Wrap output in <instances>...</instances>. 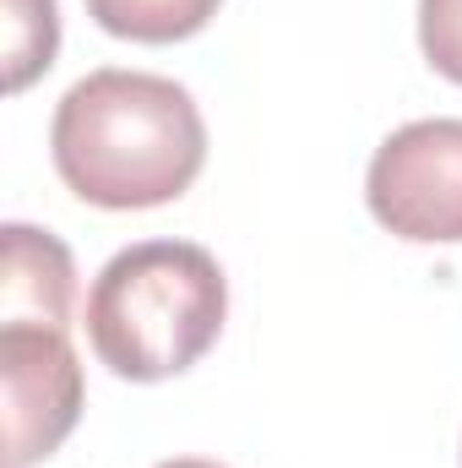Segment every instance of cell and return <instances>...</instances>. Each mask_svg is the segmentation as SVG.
Instances as JSON below:
<instances>
[{
	"label": "cell",
	"mask_w": 462,
	"mask_h": 468,
	"mask_svg": "<svg viewBox=\"0 0 462 468\" xmlns=\"http://www.w3.org/2000/svg\"><path fill=\"white\" fill-rule=\"evenodd\" d=\"M49 158L82 202L142 213L196 186L207 164V125L191 88L174 77L104 66L71 82L55 104Z\"/></svg>",
	"instance_id": "6da1fadb"
},
{
	"label": "cell",
	"mask_w": 462,
	"mask_h": 468,
	"mask_svg": "<svg viewBox=\"0 0 462 468\" xmlns=\"http://www.w3.org/2000/svg\"><path fill=\"white\" fill-rule=\"evenodd\" d=\"M88 344L120 381H169L218 344L229 278L207 245L136 239L88 289Z\"/></svg>",
	"instance_id": "7a4b0ae2"
},
{
	"label": "cell",
	"mask_w": 462,
	"mask_h": 468,
	"mask_svg": "<svg viewBox=\"0 0 462 468\" xmlns=\"http://www.w3.org/2000/svg\"><path fill=\"white\" fill-rule=\"evenodd\" d=\"M364 202L408 245H462V120L397 125L370 158Z\"/></svg>",
	"instance_id": "3957f363"
},
{
	"label": "cell",
	"mask_w": 462,
	"mask_h": 468,
	"mask_svg": "<svg viewBox=\"0 0 462 468\" xmlns=\"http://www.w3.org/2000/svg\"><path fill=\"white\" fill-rule=\"evenodd\" d=\"M0 387H5V458L0 468H33L82 420V365L71 327L0 322Z\"/></svg>",
	"instance_id": "277c9868"
},
{
	"label": "cell",
	"mask_w": 462,
	"mask_h": 468,
	"mask_svg": "<svg viewBox=\"0 0 462 468\" xmlns=\"http://www.w3.org/2000/svg\"><path fill=\"white\" fill-rule=\"evenodd\" d=\"M77 311V261L49 229L5 224L0 229V322L71 327Z\"/></svg>",
	"instance_id": "5b68a950"
},
{
	"label": "cell",
	"mask_w": 462,
	"mask_h": 468,
	"mask_svg": "<svg viewBox=\"0 0 462 468\" xmlns=\"http://www.w3.org/2000/svg\"><path fill=\"white\" fill-rule=\"evenodd\" d=\"M224 0H88V16L131 44H180L218 16Z\"/></svg>",
	"instance_id": "8992f818"
},
{
	"label": "cell",
	"mask_w": 462,
	"mask_h": 468,
	"mask_svg": "<svg viewBox=\"0 0 462 468\" xmlns=\"http://www.w3.org/2000/svg\"><path fill=\"white\" fill-rule=\"evenodd\" d=\"M60 49V5L55 0H5V88L22 93L33 77L55 66Z\"/></svg>",
	"instance_id": "52a82bcc"
},
{
	"label": "cell",
	"mask_w": 462,
	"mask_h": 468,
	"mask_svg": "<svg viewBox=\"0 0 462 468\" xmlns=\"http://www.w3.org/2000/svg\"><path fill=\"white\" fill-rule=\"evenodd\" d=\"M419 49L446 82L462 88V0H419Z\"/></svg>",
	"instance_id": "ba28073f"
},
{
	"label": "cell",
	"mask_w": 462,
	"mask_h": 468,
	"mask_svg": "<svg viewBox=\"0 0 462 468\" xmlns=\"http://www.w3.org/2000/svg\"><path fill=\"white\" fill-rule=\"evenodd\" d=\"M158 468H224V463H213V458H169V463H158Z\"/></svg>",
	"instance_id": "9c48e42d"
}]
</instances>
